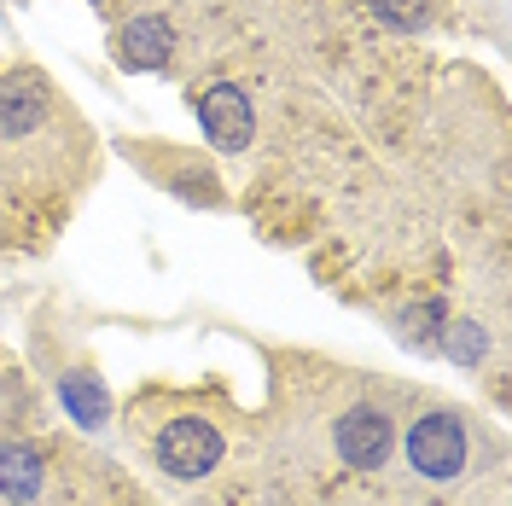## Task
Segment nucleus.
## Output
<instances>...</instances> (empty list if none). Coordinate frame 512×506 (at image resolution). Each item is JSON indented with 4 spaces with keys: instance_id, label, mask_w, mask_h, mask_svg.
Masks as SVG:
<instances>
[{
    "instance_id": "f257e3e1",
    "label": "nucleus",
    "mask_w": 512,
    "mask_h": 506,
    "mask_svg": "<svg viewBox=\"0 0 512 506\" xmlns=\"http://www.w3.org/2000/svg\"><path fill=\"white\" fill-rule=\"evenodd\" d=\"M222 431L210 425V419H198V413H181V419H169L158 431V443H152V460H158L163 477H175V483H198V477H210L222 466Z\"/></svg>"
},
{
    "instance_id": "f03ea898",
    "label": "nucleus",
    "mask_w": 512,
    "mask_h": 506,
    "mask_svg": "<svg viewBox=\"0 0 512 506\" xmlns=\"http://www.w3.org/2000/svg\"><path fill=\"white\" fill-rule=\"evenodd\" d=\"M408 466H414L425 483H448V477L466 472V425L460 413L431 408L408 425Z\"/></svg>"
},
{
    "instance_id": "7ed1b4c3",
    "label": "nucleus",
    "mask_w": 512,
    "mask_h": 506,
    "mask_svg": "<svg viewBox=\"0 0 512 506\" xmlns=\"http://www.w3.org/2000/svg\"><path fill=\"white\" fill-rule=\"evenodd\" d=\"M332 448H338V460L355 466V472H379L384 460H390V448H396V419H390L379 402H355V408L338 419Z\"/></svg>"
},
{
    "instance_id": "20e7f679",
    "label": "nucleus",
    "mask_w": 512,
    "mask_h": 506,
    "mask_svg": "<svg viewBox=\"0 0 512 506\" xmlns=\"http://www.w3.org/2000/svg\"><path fill=\"white\" fill-rule=\"evenodd\" d=\"M198 123H204L216 152H245L256 134V105L239 82H210L198 94Z\"/></svg>"
},
{
    "instance_id": "39448f33",
    "label": "nucleus",
    "mask_w": 512,
    "mask_h": 506,
    "mask_svg": "<svg viewBox=\"0 0 512 506\" xmlns=\"http://www.w3.org/2000/svg\"><path fill=\"white\" fill-rule=\"evenodd\" d=\"M47 128V88L35 76H18L0 88V140H35Z\"/></svg>"
},
{
    "instance_id": "423d86ee",
    "label": "nucleus",
    "mask_w": 512,
    "mask_h": 506,
    "mask_svg": "<svg viewBox=\"0 0 512 506\" xmlns=\"http://www.w3.org/2000/svg\"><path fill=\"white\" fill-rule=\"evenodd\" d=\"M175 53V30L163 18H134L117 30V64L123 70H163Z\"/></svg>"
},
{
    "instance_id": "0eeeda50",
    "label": "nucleus",
    "mask_w": 512,
    "mask_h": 506,
    "mask_svg": "<svg viewBox=\"0 0 512 506\" xmlns=\"http://www.w3.org/2000/svg\"><path fill=\"white\" fill-rule=\"evenodd\" d=\"M59 402L70 408V419L88 425V431H99V425L111 419V396H105V379H99L94 367H70V373H59Z\"/></svg>"
},
{
    "instance_id": "6e6552de",
    "label": "nucleus",
    "mask_w": 512,
    "mask_h": 506,
    "mask_svg": "<svg viewBox=\"0 0 512 506\" xmlns=\"http://www.w3.org/2000/svg\"><path fill=\"white\" fill-rule=\"evenodd\" d=\"M41 477L47 466L30 443H0V501L6 506H30L41 495Z\"/></svg>"
},
{
    "instance_id": "1a4fd4ad",
    "label": "nucleus",
    "mask_w": 512,
    "mask_h": 506,
    "mask_svg": "<svg viewBox=\"0 0 512 506\" xmlns=\"http://www.w3.org/2000/svg\"><path fill=\"white\" fill-rule=\"evenodd\" d=\"M152 175H158L169 192H181V198H198V204H222V181L204 169L198 158H187V152H163V158L146 163Z\"/></svg>"
},
{
    "instance_id": "9d476101",
    "label": "nucleus",
    "mask_w": 512,
    "mask_h": 506,
    "mask_svg": "<svg viewBox=\"0 0 512 506\" xmlns=\"http://www.w3.org/2000/svg\"><path fill=\"white\" fill-rule=\"evenodd\" d=\"M443 349L454 367H478L483 355H489V332H483L478 320H448L443 326Z\"/></svg>"
},
{
    "instance_id": "9b49d317",
    "label": "nucleus",
    "mask_w": 512,
    "mask_h": 506,
    "mask_svg": "<svg viewBox=\"0 0 512 506\" xmlns=\"http://www.w3.org/2000/svg\"><path fill=\"white\" fill-rule=\"evenodd\" d=\"M373 12L396 30H425L431 24V0H373Z\"/></svg>"
}]
</instances>
